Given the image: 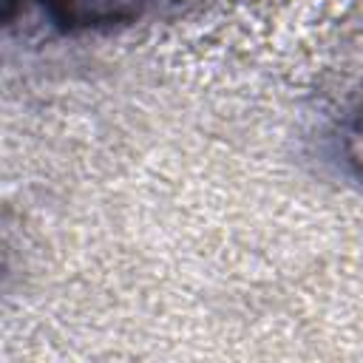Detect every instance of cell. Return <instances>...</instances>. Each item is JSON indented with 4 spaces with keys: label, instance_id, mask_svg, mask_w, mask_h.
<instances>
[{
    "label": "cell",
    "instance_id": "1",
    "mask_svg": "<svg viewBox=\"0 0 363 363\" xmlns=\"http://www.w3.org/2000/svg\"><path fill=\"white\" fill-rule=\"evenodd\" d=\"M147 0H51L54 11L71 26H102L119 23L139 14Z\"/></svg>",
    "mask_w": 363,
    "mask_h": 363
}]
</instances>
